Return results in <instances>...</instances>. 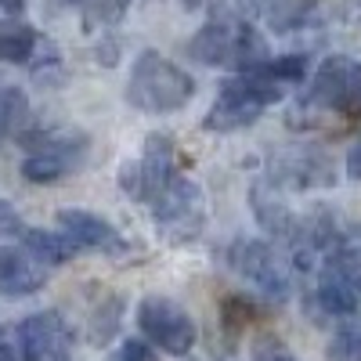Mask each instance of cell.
Wrapping results in <instances>:
<instances>
[{
	"instance_id": "cell-1",
	"label": "cell",
	"mask_w": 361,
	"mask_h": 361,
	"mask_svg": "<svg viewBox=\"0 0 361 361\" xmlns=\"http://www.w3.org/2000/svg\"><path fill=\"white\" fill-rule=\"evenodd\" d=\"M286 83L271 80L264 69H250V73H238L231 80L221 83V94L214 102V109L206 112L202 127L206 130H217V134H228V130H243L250 123H257V116L275 105L282 98Z\"/></svg>"
},
{
	"instance_id": "cell-2",
	"label": "cell",
	"mask_w": 361,
	"mask_h": 361,
	"mask_svg": "<svg viewBox=\"0 0 361 361\" xmlns=\"http://www.w3.org/2000/svg\"><path fill=\"white\" fill-rule=\"evenodd\" d=\"M195 94V80L159 51H141L127 80V98L141 112H177Z\"/></svg>"
},
{
	"instance_id": "cell-3",
	"label": "cell",
	"mask_w": 361,
	"mask_h": 361,
	"mask_svg": "<svg viewBox=\"0 0 361 361\" xmlns=\"http://www.w3.org/2000/svg\"><path fill=\"white\" fill-rule=\"evenodd\" d=\"M192 58L202 66H235L238 73H250L260 69L267 62V44L257 33L253 25L246 22H235V18H214L206 22L199 33L188 44Z\"/></svg>"
},
{
	"instance_id": "cell-4",
	"label": "cell",
	"mask_w": 361,
	"mask_h": 361,
	"mask_svg": "<svg viewBox=\"0 0 361 361\" xmlns=\"http://www.w3.org/2000/svg\"><path fill=\"white\" fill-rule=\"evenodd\" d=\"M177 177V156H173V145L166 134H152L145 141V152L137 163H130L123 173H119V185H123L137 202L152 206L163 188Z\"/></svg>"
},
{
	"instance_id": "cell-5",
	"label": "cell",
	"mask_w": 361,
	"mask_h": 361,
	"mask_svg": "<svg viewBox=\"0 0 361 361\" xmlns=\"http://www.w3.org/2000/svg\"><path fill=\"white\" fill-rule=\"evenodd\" d=\"M137 325L148 336V343L166 350V354H188L195 347V322L188 318L185 307H177L173 300H163V296L141 300Z\"/></svg>"
},
{
	"instance_id": "cell-6",
	"label": "cell",
	"mask_w": 361,
	"mask_h": 361,
	"mask_svg": "<svg viewBox=\"0 0 361 361\" xmlns=\"http://www.w3.org/2000/svg\"><path fill=\"white\" fill-rule=\"evenodd\" d=\"M307 98L314 105H325V109L361 112V66L350 62V58H343V54L325 58Z\"/></svg>"
},
{
	"instance_id": "cell-7",
	"label": "cell",
	"mask_w": 361,
	"mask_h": 361,
	"mask_svg": "<svg viewBox=\"0 0 361 361\" xmlns=\"http://www.w3.org/2000/svg\"><path fill=\"white\" fill-rule=\"evenodd\" d=\"M69 343H73V333L58 311H37L22 318L18 325L22 361H66Z\"/></svg>"
},
{
	"instance_id": "cell-8",
	"label": "cell",
	"mask_w": 361,
	"mask_h": 361,
	"mask_svg": "<svg viewBox=\"0 0 361 361\" xmlns=\"http://www.w3.org/2000/svg\"><path fill=\"white\" fill-rule=\"evenodd\" d=\"M152 209H156V221L163 224V231L173 235V238L177 235H195L202 228V195L192 180H185L180 173L163 188V195L152 202Z\"/></svg>"
},
{
	"instance_id": "cell-9",
	"label": "cell",
	"mask_w": 361,
	"mask_h": 361,
	"mask_svg": "<svg viewBox=\"0 0 361 361\" xmlns=\"http://www.w3.org/2000/svg\"><path fill=\"white\" fill-rule=\"evenodd\" d=\"M83 137L73 141H47L40 137L37 152L22 163V177L33 180V185H51V180H62L69 177L80 163H83Z\"/></svg>"
},
{
	"instance_id": "cell-10",
	"label": "cell",
	"mask_w": 361,
	"mask_h": 361,
	"mask_svg": "<svg viewBox=\"0 0 361 361\" xmlns=\"http://www.w3.org/2000/svg\"><path fill=\"white\" fill-rule=\"evenodd\" d=\"M231 267H238L260 293L275 296V300H282L289 293L286 267L279 264V257L271 253V246H264V243H238L231 250Z\"/></svg>"
},
{
	"instance_id": "cell-11",
	"label": "cell",
	"mask_w": 361,
	"mask_h": 361,
	"mask_svg": "<svg viewBox=\"0 0 361 361\" xmlns=\"http://www.w3.org/2000/svg\"><path fill=\"white\" fill-rule=\"evenodd\" d=\"M58 228H62L80 250H94V253H123L127 243L105 217L87 214V209H58Z\"/></svg>"
},
{
	"instance_id": "cell-12",
	"label": "cell",
	"mask_w": 361,
	"mask_h": 361,
	"mask_svg": "<svg viewBox=\"0 0 361 361\" xmlns=\"http://www.w3.org/2000/svg\"><path fill=\"white\" fill-rule=\"evenodd\" d=\"M47 282V264L37 260L25 246L0 250V293L4 296H29Z\"/></svg>"
},
{
	"instance_id": "cell-13",
	"label": "cell",
	"mask_w": 361,
	"mask_h": 361,
	"mask_svg": "<svg viewBox=\"0 0 361 361\" xmlns=\"http://www.w3.org/2000/svg\"><path fill=\"white\" fill-rule=\"evenodd\" d=\"M18 235H22L25 250L33 253L37 260H44L47 267L51 264H69L76 257V250H80L66 231H44V228H22L18 224Z\"/></svg>"
},
{
	"instance_id": "cell-14",
	"label": "cell",
	"mask_w": 361,
	"mask_h": 361,
	"mask_svg": "<svg viewBox=\"0 0 361 361\" xmlns=\"http://www.w3.org/2000/svg\"><path fill=\"white\" fill-rule=\"evenodd\" d=\"M357 300L361 296H357L354 282L343 275V271H336L333 264H329V271L318 282V304H322V311L336 314V318H350L357 311Z\"/></svg>"
},
{
	"instance_id": "cell-15",
	"label": "cell",
	"mask_w": 361,
	"mask_h": 361,
	"mask_svg": "<svg viewBox=\"0 0 361 361\" xmlns=\"http://www.w3.org/2000/svg\"><path fill=\"white\" fill-rule=\"evenodd\" d=\"M40 47V37L33 25H22V22H4L0 25V62H33V54Z\"/></svg>"
},
{
	"instance_id": "cell-16",
	"label": "cell",
	"mask_w": 361,
	"mask_h": 361,
	"mask_svg": "<svg viewBox=\"0 0 361 361\" xmlns=\"http://www.w3.org/2000/svg\"><path fill=\"white\" fill-rule=\"evenodd\" d=\"M29 119V98L18 87H0V134H15Z\"/></svg>"
},
{
	"instance_id": "cell-17",
	"label": "cell",
	"mask_w": 361,
	"mask_h": 361,
	"mask_svg": "<svg viewBox=\"0 0 361 361\" xmlns=\"http://www.w3.org/2000/svg\"><path fill=\"white\" fill-rule=\"evenodd\" d=\"M130 8V0H83V22L90 25H112L123 18V11Z\"/></svg>"
},
{
	"instance_id": "cell-18",
	"label": "cell",
	"mask_w": 361,
	"mask_h": 361,
	"mask_svg": "<svg viewBox=\"0 0 361 361\" xmlns=\"http://www.w3.org/2000/svg\"><path fill=\"white\" fill-rule=\"evenodd\" d=\"M271 80H279V83H296V80H304L307 73V58L304 54H282V58H267V62L260 66Z\"/></svg>"
},
{
	"instance_id": "cell-19",
	"label": "cell",
	"mask_w": 361,
	"mask_h": 361,
	"mask_svg": "<svg viewBox=\"0 0 361 361\" xmlns=\"http://www.w3.org/2000/svg\"><path fill=\"white\" fill-rule=\"evenodd\" d=\"M329 361H361V322L347 325L329 343Z\"/></svg>"
},
{
	"instance_id": "cell-20",
	"label": "cell",
	"mask_w": 361,
	"mask_h": 361,
	"mask_svg": "<svg viewBox=\"0 0 361 361\" xmlns=\"http://www.w3.org/2000/svg\"><path fill=\"white\" fill-rule=\"evenodd\" d=\"M119 311H123V296H109L105 304L94 311V318L102 322V329H94V340H98V343H105V340L112 336V329L119 325Z\"/></svg>"
},
{
	"instance_id": "cell-21",
	"label": "cell",
	"mask_w": 361,
	"mask_h": 361,
	"mask_svg": "<svg viewBox=\"0 0 361 361\" xmlns=\"http://www.w3.org/2000/svg\"><path fill=\"white\" fill-rule=\"evenodd\" d=\"M116 357L119 361H159L156 350H152V343H145V340H123Z\"/></svg>"
},
{
	"instance_id": "cell-22",
	"label": "cell",
	"mask_w": 361,
	"mask_h": 361,
	"mask_svg": "<svg viewBox=\"0 0 361 361\" xmlns=\"http://www.w3.org/2000/svg\"><path fill=\"white\" fill-rule=\"evenodd\" d=\"M253 361H296V357H293L289 350H282V343H271V340H264V343H257Z\"/></svg>"
},
{
	"instance_id": "cell-23",
	"label": "cell",
	"mask_w": 361,
	"mask_h": 361,
	"mask_svg": "<svg viewBox=\"0 0 361 361\" xmlns=\"http://www.w3.org/2000/svg\"><path fill=\"white\" fill-rule=\"evenodd\" d=\"M347 173L354 180H361V137L350 145V152H347Z\"/></svg>"
},
{
	"instance_id": "cell-24",
	"label": "cell",
	"mask_w": 361,
	"mask_h": 361,
	"mask_svg": "<svg viewBox=\"0 0 361 361\" xmlns=\"http://www.w3.org/2000/svg\"><path fill=\"white\" fill-rule=\"evenodd\" d=\"M25 8V0H0V11H8V15H18Z\"/></svg>"
},
{
	"instance_id": "cell-25",
	"label": "cell",
	"mask_w": 361,
	"mask_h": 361,
	"mask_svg": "<svg viewBox=\"0 0 361 361\" xmlns=\"http://www.w3.org/2000/svg\"><path fill=\"white\" fill-rule=\"evenodd\" d=\"M0 361H15V354H11L8 343H4V336H0Z\"/></svg>"
}]
</instances>
